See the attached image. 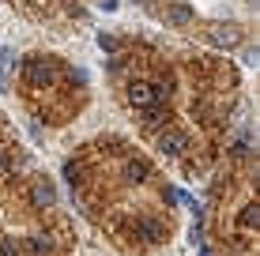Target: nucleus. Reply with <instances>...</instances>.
Listing matches in <instances>:
<instances>
[{"label":"nucleus","instance_id":"nucleus-5","mask_svg":"<svg viewBox=\"0 0 260 256\" xmlns=\"http://www.w3.org/2000/svg\"><path fill=\"white\" fill-rule=\"evenodd\" d=\"M158 30L215 53H245L256 38V0H132Z\"/></svg>","mask_w":260,"mask_h":256},{"label":"nucleus","instance_id":"nucleus-6","mask_svg":"<svg viewBox=\"0 0 260 256\" xmlns=\"http://www.w3.org/2000/svg\"><path fill=\"white\" fill-rule=\"evenodd\" d=\"M91 94L87 72L53 49H30L15 68V98L42 128H72L87 113Z\"/></svg>","mask_w":260,"mask_h":256},{"label":"nucleus","instance_id":"nucleus-7","mask_svg":"<svg viewBox=\"0 0 260 256\" xmlns=\"http://www.w3.org/2000/svg\"><path fill=\"white\" fill-rule=\"evenodd\" d=\"M4 4L15 8L30 23H68V19H79L94 0H4Z\"/></svg>","mask_w":260,"mask_h":256},{"label":"nucleus","instance_id":"nucleus-1","mask_svg":"<svg viewBox=\"0 0 260 256\" xmlns=\"http://www.w3.org/2000/svg\"><path fill=\"white\" fill-rule=\"evenodd\" d=\"M102 68L136 139L185 181H208L245 113V76L226 53L158 30L102 34Z\"/></svg>","mask_w":260,"mask_h":256},{"label":"nucleus","instance_id":"nucleus-4","mask_svg":"<svg viewBox=\"0 0 260 256\" xmlns=\"http://www.w3.org/2000/svg\"><path fill=\"white\" fill-rule=\"evenodd\" d=\"M256 166L249 139L230 143L208 177L204 249L208 256H256Z\"/></svg>","mask_w":260,"mask_h":256},{"label":"nucleus","instance_id":"nucleus-2","mask_svg":"<svg viewBox=\"0 0 260 256\" xmlns=\"http://www.w3.org/2000/svg\"><path fill=\"white\" fill-rule=\"evenodd\" d=\"M68 207L121 256H158L177 241L181 207L166 166L124 132H94L64 158Z\"/></svg>","mask_w":260,"mask_h":256},{"label":"nucleus","instance_id":"nucleus-3","mask_svg":"<svg viewBox=\"0 0 260 256\" xmlns=\"http://www.w3.org/2000/svg\"><path fill=\"white\" fill-rule=\"evenodd\" d=\"M0 256H83L57 181L0 109Z\"/></svg>","mask_w":260,"mask_h":256}]
</instances>
